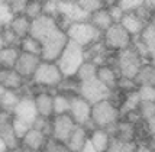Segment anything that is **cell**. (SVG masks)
I'll list each match as a JSON object with an SVG mask.
<instances>
[{
	"mask_svg": "<svg viewBox=\"0 0 155 152\" xmlns=\"http://www.w3.org/2000/svg\"><path fill=\"white\" fill-rule=\"evenodd\" d=\"M19 49L22 52H29V54H36L41 57V42L38 39H35L34 36L28 35L25 38H22L19 42Z\"/></svg>",
	"mask_w": 155,
	"mask_h": 152,
	"instance_id": "836d02e7",
	"label": "cell"
},
{
	"mask_svg": "<svg viewBox=\"0 0 155 152\" xmlns=\"http://www.w3.org/2000/svg\"><path fill=\"white\" fill-rule=\"evenodd\" d=\"M96 77L100 80L107 88L116 90V87H117V80L120 77V74H119V71L116 70L115 65L104 64V65L97 67V74H96Z\"/></svg>",
	"mask_w": 155,
	"mask_h": 152,
	"instance_id": "7402d4cb",
	"label": "cell"
},
{
	"mask_svg": "<svg viewBox=\"0 0 155 152\" xmlns=\"http://www.w3.org/2000/svg\"><path fill=\"white\" fill-rule=\"evenodd\" d=\"M81 152H99V151H97L94 146H93V144H91V142H90V139H88L87 142H86V145L83 146Z\"/></svg>",
	"mask_w": 155,
	"mask_h": 152,
	"instance_id": "c3c4849f",
	"label": "cell"
},
{
	"mask_svg": "<svg viewBox=\"0 0 155 152\" xmlns=\"http://www.w3.org/2000/svg\"><path fill=\"white\" fill-rule=\"evenodd\" d=\"M107 10H109V13H110V16H112V19H113L115 23H119L122 19V16H123V13H125L120 7H119V5H113V6L107 7Z\"/></svg>",
	"mask_w": 155,
	"mask_h": 152,
	"instance_id": "f6af8a7d",
	"label": "cell"
},
{
	"mask_svg": "<svg viewBox=\"0 0 155 152\" xmlns=\"http://www.w3.org/2000/svg\"><path fill=\"white\" fill-rule=\"evenodd\" d=\"M34 101L38 116H42V117H52L54 116V94L49 90L34 94Z\"/></svg>",
	"mask_w": 155,
	"mask_h": 152,
	"instance_id": "ac0fdd59",
	"label": "cell"
},
{
	"mask_svg": "<svg viewBox=\"0 0 155 152\" xmlns=\"http://www.w3.org/2000/svg\"><path fill=\"white\" fill-rule=\"evenodd\" d=\"M7 151V148H6V145L3 144V140L0 139V152H6Z\"/></svg>",
	"mask_w": 155,
	"mask_h": 152,
	"instance_id": "816d5d0a",
	"label": "cell"
},
{
	"mask_svg": "<svg viewBox=\"0 0 155 152\" xmlns=\"http://www.w3.org/2000/svg\"><path fill=\"white\" fill-rule=\"evenodd\" d=\"M3 2H6V0H0V3H3Z\"/></svg>",
	"mask_w": 155,
	"mask_h": 152,
	"instance_id": "9f6ffc18",
	"label": "cell"
},
{
	"mask_svg": "<svg viewBox=\"0 0 155 152\" xmlns=\"http://www.w3.org/2000/svg\"><path fill=\"white\" fill-rule=\"evenodd\" d=\"M57 10L58 15L70 22V23H75V22H86L90 19V15L83 10L75 0H57Z\"/></svg>",
	"mask_w": 155,
	"mask_h": 152,
	"instance_id": "4fadbf2b",
	"label": "cell"
},
{
	"mask_svg": "<svg viewBox=\"0 0 155 152\" xmlns=\"http://www.w3.org/2000/svg\"><path fill=\"white\" fill-rule=\"evenodd\" d=\"M0 139L7 149L20 148V140L13 129V113L0 109Z\"/></svg>",
	"mask_w": 155,
	"mask_h": 152,
	"instance_id": "8fae6325",
	"label": "cell"
},
{
	"mask_svg": "<svg viewBox=\"0 0 155 152\" xmlns=\"http://www.w3.org/2000/svg\"><path fill=\"white\" fill-rule=\"evenodd\" d=\"M88 22H90L94 28H97L101 33L104 32V31H107L109 28L115 23L106 7H101V9H99V10H96V12H93V13H90V19H88Z\"/></svg>",
	"mask_w": 155,
	"mask_h": 152,
	"instance_id": "603a6c76",
	"label": "cell"
},
{
	"mask_svg": "<svg viewBox=\"0 0 155 152\" xmlns=\"http://www.w3.org/2000/svg\"><path fill=\"white\" fill-rule=\"evenodd\" d=\"M42 152H70V149L65 146V144L58 142V140H55L54 138H48Z\"/></svg>",
	"mask_w": 155,
	"mask_h": 152,
	"instance_id": "ab89813d",
	"label": "cell"
},
{
	"mask_svg": "<svg viewBox=\"0 0 155 152\" xmlns=\"http://www.w3.org/2000/svg\"><path fill=\"white\" fill-rule=\"evenodd\" d=\"M117 5L123 12H135L143 5V0H117Z\"/></svg>",
	"mask_w": 155,
	"mask_h": 152,
	"instance_id": "7bdbcfd3",
	"label": "cell"
},
{
	"mask_svg": "<svg viewBox=\"0 0 155 152\" xmlns=\"http://www.w3.org/2000/svg\"><path fill=\"white\" fill-rule=\"evenodd\" d=\"M138 112L142 120H148L155 116V101H139Z\"/></svg>",
	"mask_w": 155,
	"mask_h": 152,
	"instance_id": "8d00e7d4",
	"label": "cell"
},
{
	"mask_svg": "<svg viewBox=\"0 0 155 152\" xmlns=\"http://www.w3.org/2000/svg\"><path fill=\"white\" fill-rule=\"evenodd\" d=\"M25 84H26V80L15 68L0 67V86L9 88V90H22Z\"/></svg>",
	"mask_w": 155,
	"mask_h": 152,
	"instance_id": "d6986e66",
	"label": "cell"
},
{
	"mask_svg": "<svg viewBox=\"0 0 155 152\" xmlns=\"http://www.w3.org/2000/svg\"><path fill=\"white\" fill-rule=\"evenodd\" d=\"M134 36L122 26L120 23H113L107 31L103 32L101 41L109 51H120L132 45Z\"/></svg>",
	"mask_w": 155,
	"mask_h": 152,
	"instance_id": "52a82bcc",
	"label": "cell"
},
{
	"mask_svg": "<svg viewBox=\"0 0 155 152\" xmlns=\"http://www.w3.org/2000/svg\"><path fill=\"white\" fill-rule=\"evenodd\" d=\"M148 25H151V26L155 28V10H154V12H151V16H149Z\"/></svg>",
	"mask_w": 155,
	"mask_h": 152,
	"instance_id": "f907efd6",
	"label": "cell"
},
{
	"mask_svg": "<svg viewBox=\"0 0 155 152\" xmlns=\"http://www.w3.org/2000/svg\"><path fill=\"white\" fill-rule=\"evenodd\" d=\"M96 74H97V65L94 62H91V61L84 60V62L78 67V70H77L74 77L78 81H86V80L94 78Z\"/></svg>",
	"mask_w": 155,
	"mask_h": 152,
	"instance_id": "1f68e13d",
	"label": "cell"
},
{
	"mask_svg": "<svg viewBox=\"0 0 155 152\" xmlns=\"http://www.w3.org/2000/svg\"><path fill=\"white\" fill-rule=\"evenodd\" d=\"M62 73L57 62L51 61H41L35 74L31 78V83L34 87H42L44 90H54L62 80Z\"/></svg>",
	"mask_w": 155,
	"mask_h": 152,
	"instance_id": "3957f363",
	"label": "cell"
},
{
	"mask_svg": "<svg viewBox=\"0 0 155 152\" xmlns=\"http://www.w3.org/2000/svg\"><path fill=\"white\" fill-rule=\"evenodd\" d=\"M5 46V41H3V35H2V29H0V49Z\"/></svg>",
	"mask_w": 155,
	"mask_h": 152,
	"instance_id": "f5cc1de1",
	"label": "cell"
},
{
	"mask_svg": "<svg viewBox=\"0 0 155 152\" xmlns=\"http://www.w3.org/2000/svg\"><path fill=\"white\" fill-rule=\"evenodd\" d=\"M145 61L141 57V54L138 52L134 45L128 46L125 49L117 51L116 55V70L119 71L120 77H126V78H135V75L138 74L141 65Z\"/></svg>",
	"mask_w": 155,
	"mask_h": 152,
	"instance_id": "277c9868",
	"label": "cell"
},
{
	"mask_svg": "<svg viewBox=\"0 0 155 152\" xmlns=\"http://www.w3.org/2000/svg\"><path fill=\"white\" fill-rule=\"evenodd\" d=\"M38 2H41V3H47L48 0H38Z\"/></svg>",
	"mask_w": 155,
	"mask_h": 152,
	"instance_id": "11a10c76",
	"label": "cell"
},
{
	"mask_svg": "<svg viewBox=\"0 0 155 152\" xmlns=\"http://www.w3.org/2000/svg\"><path fill=\"white\" fill-rule=\"evenodd\" d=\"M119 23H120L122 26L125 28L132 36L141 35L142 31L145 29V26L148 25V23H147L145 20H142L135 12H125Z\"/></svg>",
	"mask_w": 155,
	"mask_h": 152,
	"instance_id": "ffe728a7",
	"label": "cell"
},
{
	"mask_svg": "<svg viewBox=\"0 0 155 152\" xmlns=\"http://www.w3.org/2000/svg\"><path fill=\"white\" fill-rule=\"evenodd\" d=\"M68 114L73 117L77 125L86 126L90 122L91 116V104L87 100H84L81 96H71V104H70V112Z\"/></svg>",
	"mask_w": 155,
	"mask_h": 152,
	"instance_id": "5bb4252c",
	"label": "cell"
},
{
	"mask_svg": "<svg viewBox=\"0 0 155 152\" xmlns=\"http://www.w3.org/2000/svg\"><path fill=\"white\" fill-rule=\"evenodd\" d=\"M116 88H119V90H122V91H125V93H130V91L138 90V86H136L135 80L126 78V77H119Z\"/></svg>",
	"mask_w": 155,
	"mask_h": 152,
	"instance_id": "b9f144b4",
	"label": "cell"
},
{
	"mask_svg": "<svg viewBox=\"0 0 155 152\" xmlns=\"http://www.w3.org/2000/svg\"><path fill=\"white\" fill-rule=\"evenodd\" d=\"M88 139H90V142L93 144V146L99 152H106V149H107V146H109V142H110V135H109V132L106 129L96 127L94 131L90 132Z\"/></svg>",
	"mask_w": 155,
	"mask_h": 152,
	"instance_id": "d4e9b609",
	"label": "cell"
},
{
	"mask_svg": "<svg viewBox=\"0 0 155 152\" xmlns=\"http://www.w3.org/2000/svg\"><path fill=\"white\" fill-rule=\"evenodd\" d=\"M112 91L113 90L107 88L97 77L86 80V81H80V87H78V96H81L84 100H87L90 104L110 99Z\"/></svg>",
	"mask_w": 155,
	"mask_h": 152,
	"instance_id": "ba28073f",
	"label": "cell"
},
{
	"mask_svg": "<svg viewBox=\"0 0 155 152\" xmlns=\"http://www.w3.org/2000/svg\"><path fill=\"white\" fill-rule=\"evenodd\" d=\"M2 35H3V41H5V46H18L19 48L20 38L12 31L10 26L2 28Z\"/></svg>",
	"mask_w": 155,
	"mask_h": 152,
	"instance_id": "74e56055",
	"label": "cell"
},
{
	"mask_svg": "<svg viewBox=\"0 0 155 152\" xmlns=\"http://www.w3.org/2000/svg\"><path fill=\"white\" fill-rule=\"evenodd\" d=\"M88 135H90V132L84 126L77 125L75 129L71 132V135L68 136L65 146L70 149V152H81L83 146L86 145V142L88 140Z\"/></svg>",
	"mask_w": 155,
	"mask_h": 152,
	"instance_id": "44dd1931",
	"label": "cell"
},
{
	"mask_svg": "<svg viewBox=\"0 0 155 152\" xmlns=\"http://www.w3.org/2000/svg\"><path fill=\"white\" fill-rule=\"evenodd\" d=\"M136 86H155V65L149 62H143L135 75Z\"/></svg>",
	"mask_w": 155,
	"mask_h": 152,
	"instance_id": "cb8c5ba5",
	"label": "cell"
},
{
	"mask_svg": "<svg viewBox=\"0 0 155 152\" xmlns=\"http://www.w3.org/2000/svg\"><path fill=\"white\" fill-rule=\"evenodd\" d=\"M20 49L18 46H3L0 49V67L15 68L16 61L19 58Z\"/></svg>",
	"mask_w": 155,
	"mask_h": 152,
	"instance_id": "484cf974",
	"label": "cell"
},
{
	"mask_svg": "<svg viewBox=\"0 0 155 152\" xmlns=\"http://www.w3.org/2000/svg\"><path fill=\"white\" fill-rule=\"evenodd\" d=\"M49 136H47L45 133L36 129V127H31L22 139H20V149L23 152H36V151H42L44 146L47 144V140Z\"/></svg>",
	"mask_w": 155,
	"mask_h": 152,
	"instance_id": "9a60e30c",
	"label": "cell"
},
{
	"mask_svg": "<svg viewBox=\"0 0 155 152\" xmlns=\"http://www.w3.org/2000/svg\"><path fill=\"white\" fill-rule=\"evenodd\" d=\"M70 104H71V96L62 94V93L55 91L54 94V116L55 114H65L70 112Z\"/></svg>",
	"mask_w": 155,
	"mask_h": 152,
	"instance_id": "d6a6232c",
	"label": "cell"
},
{
	"mask_svg": "<svg viewBox=\"0 0 155 152\" xmlns=\"http://www.w3.org/2000/svg\"><path fill=\"white\" fill-rule=\"evenodd\" d=\"M139 96H138V91H130V93H126V97L125 100L120 103L119 106V112H120V117H123L125 114H128L129 112L132 110H136L138 106H139Z\"/></svg>",
	"mask_w": 155,
	"mask_h": 152,
	"instance_id": "4dcf8cb0",
	"label": "cell"
},
{
	"mask_svg": "<svg viewBox=\"0 0 155 152\" xmlns=\"http://www.w3.org/2000/svg\"><path fill=\"white\" fill-rule=\"evenodd\" d=\"M36 152H42V151H36Z\"/></svg>",
	"mask_w": 155,
	"mask_h": 152,
	"instance_id": "680465c9",
	"label": "cell"
},
{
	"mask_svg": "<svg viewBox=\"0 0 155 152\" xmlns=\"http://www.w3.org/2000/svg\"><path fill=\"white\" fill-rule=\"evenodd\" d=\"M136 91L141 101H155V86H139Z\"/></svg>",
	"mask_w": 155,
	"mask_h": 152,
	"instance_id": "60d3db41",
	"label": "cell"
},
{
	"mask_svg": "<svg viewBox=\"0 0 155 152\" xmlns=\"http://www.w3.org/2000/svg\"><path fill=\"white\" fill-rule=\"evenodd\" d=\"M67 36L70 41H73L77 45L83 46V48L86 49L87 46L101 41L103 33H101L97 28L93 26L88 20H86V22H75V23H71L67 29Z\"/></svg>",
	"mask_w": 155,
	"mask_h": 152,
	"instance_id": "5b68a950",
	"label": "cell"
},
{
	"mask_svg": "<svg viewBox=\"0 0 155 152\" xmlns=\"http://www.w3.org/2000/svg\"><path fill=\"white\" fill-rule=\"evenodd\" d=\"M86 55H84V48L77 45L75 42L68 39L65 48L62 49L58 60L55 61L57 65L60 67L61 73L64 77H74L78 67L84 62Z\"/></svg>",
	"mask_w": 155,
	"mask_h": 152,
	"instance_id": "6da1fadb",
	"label": "cell"
},
{
	"mask_svg": "<svg viewBox=\"0 0 155 152\" xmlns=\"http://www.w3.org/2000/svg\"><path fill=\"white\" fill-rule=\"evenodd\" d=\"M91 123L100 129H109L120 120V112L112 100H101L91 104Z\"/></svg>",
	"mask_w": 155,
	"mask_h": 152,
	"instance_id": "7a4b0ae2",
	"label": "cell"
},
{
	"mask_svg": "<svg viewBox=\"0 0 155 152\" xmlns=\"http://www.w3.org/2000/svg\"><path fill=\"white\" fill-rule=\"evenodd\" d=\"M9 26L12 28V31L22 39V38H25V36L29 35V31H31V19H28L25 15H15V18L12 19Z\"/></svg>",
	"mask_w": 155,
	"mask_h": 152,
	"instance_id": "4316f807",
	"label": "cell"
},
{
	"mask_svg": "<svg viewBox=\"0 0 155 152\" xmlns=\"http://www.w3.org/2000/svg\"><path fill=\"white\" fill-rule=\"evenodd\" d=\"M22 97V90H9L6 88L2 99H0V109L7 110V112H13L15 106L18 104V101Z\"/></svg>",
	"mask_w": 155,
	"mask_h": 152,
	"instance_id": "83f0119b",
	"label": "cell"
},
{
	"mask_svg": "<svg viewBox=\"0 0 155 152\" xmlns=\"http://www.w3.org/2000/svg\"><path fill=\"white\" fill-rule=\"evenodd\" d=\"M41 57L36 55V54H29V52H22L20 51L19 58L16 61V65H15V70L26 80V81H31L32 75L35 74L36 68L41 62Z\"/></svg>",
	"mask_w": 155,
	"mask_h": 152,
	"instance_id": "e0dca14e",
	"label": "cell"
},
{
	"mask_svg": "<svg viewBox=\"0 0 155 152\" xmlns=\"http://www.w3.org/2000/svg\"><path fill=\"white\" fill-rule=\"evenodd\" d=\"M142 6L145 7L149 12H154L155 10V0H143V5Z\"/></svg>",
	"mask_w": 155,
	"mask_h": 152,
	"instance_id": "7dc6e473",
	"label": "cell"
},
{
	"mask_svg": "<svg viewBox=\"0 0 155 152\" xmlns=\"http://www.w3.org/2000/svg\"><path fill=\"white\" fill-rule=\"evenodd\" d=\"M22 15H25L28 19L31 20L39 18L41 15H44V3H41L38 0H29V3L26 5Z\"/></svg>",
	"mask_w": 155,
	"mask_h": 152,
	"instance_id": "e575fe53",
	"label": "cell"
},
{
	"mask_svg": "<svg viewBox=\"0 0 155 152\" xmlns=\"http://www.w3.org/2000/svg\"><path fill=\"white\" fill-rule=\"evenodd\" d=\"M55 28H58L57 22H55L54 16H49V15H41L39 18L31 20V31H29V35L34 36L35 39L41 41L44 39L47 35L54 31Z\"/></svg>",
	"mask_w": 155,
	"mask_h": 152,
	"instance_id": "2e32d148",
	"label": "cell"
},
{
	"mask_svg": "<svg viewBox=\"0 0 155 152\" xmlns=\"http://www.w3.org/2000/svg\"><path fill=\"white\" fill-rule=\"evenodd\" d=\"M18 152H23V151H22V149H19V151H18Z\"/></svg>",
	"mask_w": 155,
	"mask_h": 152,
	"instance_id": "6f0895ef",
	"label": "cell"
},
{
	"mask_svg": "<svg viewBox=\"0 0 155 152\" xmlns=\"http://www.w3.org/2000/svg\"><path fill=\"white\" fill-rule=\"evenodd\" d=\"M136 145L134 140H125L117 136H110V142L106 152H135Z\"/></svg>",
	"mask_w": 155,
	"mask_h": 152,
	"instance_id": "f1b7e54d",
	"label": "cell"
},
{
	"mask_svg": "<svg viewBox=\"0 0 155 152\" xmlns=\"http://www.w3.org/2000/svg\"><path fill=\"white\" fill-rule=\"evenodd\" d=\"M78 87H80V81L75 77H62L61 83L55 88V91L67 94V96H77Z\"/></svg>",
	"mask_w": 155,
	"mask_h": 152,
	"instance_id": "f546056e",
	"label": "cell"
},
{
	"mask_svg": "<svg viewBox=\"0 0 155 152\" xmlns=\"http://www.w3.org/2000/svg\"><path fill=\"white\" fill-rule=\"evenodd\" d=\"M6 2L15 15H22L26 5L29 3V0H6Z\"/></svg>",
	"mask_w": 155,
	"mask_h": 152,
	"instance_id": "ee69618b",
	"label": "cell"
},
{
	"mask_svg": "<svg viewBox=\"0 0 155 152\" xmlns=\"http://www.w3.org/2000/svg\"><path fill=\"white\" fill-rule=\"evenodd\" d=\"M68 42L67 32L60 28H55L52 32L47 35L44 39L41 41V60L42 61H51L55 62L61 55L62 49L65 48Z\"/></svg>",
	"mask_w": 155,
	"mask_h": 152,
	"instance_id": "8992f818",
	"label": "cell"
},
{
	"mask_svg": "<svg viewBox=\"0 0 155 152\" xmlns=\"http://www.w3.org/2000/svg\"><path fill=\"white\" fill-rule=\"evenodd\" d=\"M145 123H147V129H148L149 136L152 138V140H155V116L148 120H145Z\"/></svg>",
	"mask_w": 155,
	"mask_h": 152,
	"instance_id": "bcb514c9",
	"label": "cell"
},
{
	"mask_svg": "<svg viewBox=\"0 0 155 152\" xmlns=\"http://www.w3.org/2000/svg\"><path fill=\"white\" fill-rule=\"evenodd\" d=\"M51 126H52V131H51V138H54L58 142L65 144L67 142L68 136L71 135V132L75 129V123L73 117L65 113V114H55L51 119Z\"/></svg>",
	"mask_w": 155,
	"mask_h": 152,
	"instance_id": "7c38bea8",
	"label": "cell"
},
{
	"mask_svg": "<svg viewBox=\"0 0 155 152\" xmlns=\"http://www.w3.org/2000/svg\"><path fill=\"white\" fill-rule=\"evenodd\" d=\"M13 18H15V13L12 12V9L9 7L7 2L0 3V29L5 26H9Z\"/></svg>",
	"mask_w": 155,
	"mask_h": 152,
	"instance_id": "d590c367",
	"label": "cell"
},
{
	"mask_svg": "<svg viewBox=\"0 0 155 152\" xmlns=\"http://www.w3.org/2000/svg\"><path fill=\"white\" fill-rule=\"evenodd\" d=\"M13 117L15 119L20 120L23 123H26L29 126H34V122L38 117V112H36V107H35V101H34V96L31 93L23 94L22 93V97L18 101V104L13 109Z\"/></svg>",
	"mask_w": 155,
	"mask_h": 152,
	"instance_id": "30bf717a",
	"label": "cell"
},
{
	"mask_svg": "<svg viewBox=\"0 0 155 152\" xmlns=\"http://www.w3.org/2000/svg\"><path fill=\"white\" fill-rule=\"evenodd\" d=\"M135 152H155L151 146H147V145H136V149Z\"/></svg>",
	"mask_w": 155,
	"mask_h": 152,
	"instance_id": "681fc988",
	"label": "cell"
},
{
	"mask_svg": "<svg viewBox=\"0 0 155 152\" xmlns=\"http://www.w3.org/2000/svg\"><path fill=\"white\" fill-rule=\"evenodd\" d=\"M132 45L138 49L143 61L155 65V28L147 25L141 35L134 36Z\"/></svg>",
	"mask_w": 155,
	"mask_h": 152,
	"instance_id": "9c48e42d",
	"label": "cell"
},
{
	"mask_svg": "<svg viewBox=\"0 0 155 152\" xmlns=\"http://www.w3.org/2000/svg\"><path fill=\"white\" fill-rule=\"evenodd\" d=\"M75 3H77L83 10H86L88 15L103 7V2H101V0H75Z\"/></svg>",
	"mask_w": 155,
	"mask_h": 152,
	"instance_id": "f35d334b",
	"label": "cell"
},
{
	"mask_svg": "<svg viewBox=\"0 0 155 152\" xmlns=\"http://www.w3.org/2000/svg\"><path fill=\"white\" fill-rule=\"evenodd\" d=\"M5 90H6L5 87H3V86H0V99H2V96H3V93H5Z\"/></svg>",
	"mask_w": 155,
	"mask_h": 152,
	"instance_id": "db71d44e",
	"label": "cell"
}]
</instances>
